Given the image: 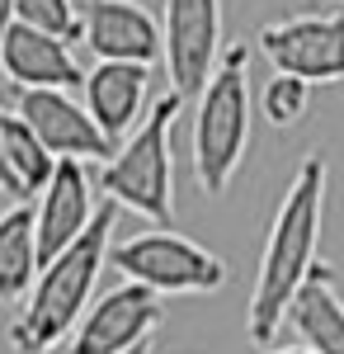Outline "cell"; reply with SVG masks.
Segmentation results:
<instances>
[{"label": "cell", "mask_w": 344, "mask_h": 354, "mask_svg": "<svg viewBox=\"0 0 344 354\" xmlns=\"http://www.w3.org/2000/svg\"><path fill=\"white\" fill-rule=\"evenodd\" d=\"M184 109V100L175 90H165L146 118L137 123L133 137L118 142L113 161L99 175V189L108 203L133 208L146 222H156V232H175V161H170V133L175 118Z\"/></svg>", "instance_id": "obj_3"}, {"label": "cell", "mask_w": 344, "mask_h": 354, "mask_svg": "<svg viewBox=\"0 0 344 354\" xmlns=\"http://www.w3.org/2000/svg\"><path fill=\"white\" fill-rule=\"evenodd\" d=\"M250 43L222 48L212 81L198 90L193 113V170L203 194H222L250 147Z\"/></svg>", "instance_id": "obj_4"}, {"label": "cell", "mask_w": 344, "mask_h": 354, "mask_svg": "<svg viewBox=\"0 0 344 354\" xmlns=\"http://www.w3.org/2000/svg\"><path fill=\"white\" fill-rule=\"evenodd\" d=\"M340 5H344V0H340Z\"/></svg>", "instance_id": "obj_21"}, {"label": "cell", "mask_w": 344, "mask_h": 354, "mask_svg": "<svg viewBox=\"0 0 344 354\" xmlns=\"http://www.w3.org/2000/svg\"><path fill=\"white\" fill-rule=\"evenodd\" d=\"M10 24H15V0H0V38H5Z\"/></svg>", "instance_id": "obj_18"}, {"label": "cell", "mask_w": 344, "mask_h": 354, "mask_svg": "<svg viewBox=\"0 0 344 354\" xmlns=\"http://www.w3.org/2000/svg\"><path fill=\"white\" fill-rule=\"evenodd\" d=\"M80 38L99 62H160V24L142 0H80Z\"/></svg>", "instance_id": "obj_10"}, {"label": "cell", "mask_w": 344, "mask_h": 354, "mask_svg": "<svg viewBox=\"0 0 344 354\" xmlns=\"http://www.w3.org/2000/svg\"><path fill=\"white\" fill-rule=\"evenodd\" d=\"M38 232H33V208L15 203L0 213V302L15 307L33 293L38 283Z\"/></svg>", "instance_id": "obj_15"}, {"label": "cell", "mask_w": 344, "mask_h": 354, "mask_svg": "<svg viewBox=\"0 0 344 354\" xmlns=\"http://www.w3.org/2000/svg\"><path fill=\"white\" fill-rule=\"evenodd\" d=\"M260 354H312V350H302V345H292V350H260Z\"/></svg>", "instance_id": "obj_19"}, {"label": "cell", "mask_w": 344, "mask_h": 354, "mask_svg": "<svg viewBox=\"0 0 344 354\" xmlns=\"http://www.w3.org/2000/svg\"><path fill=\"white\" fill-rule=\"evenodd\" d=\"M0 76L19 95L24 90H71L76 95L85 85V71L71 57V43L48 38V33L24 24H10L5 38H0Z\"/></svg>", "instance_id": "obj_13"}, {"label": "cell", "mask_w": 344, "mask_h": 354, "mask_svg": "<svg viewBox=\"0 0 344 354\" xmlns=\"http://www.w3.org/2000/svg\"><path fill=\"white\" fill-rule=\"evenodd\" d=\"M128 354H146V345H137V350H128Z\"/></svg>", "instance_id": "obj_20"}, {"label": "cell", "mask_w": 344, "mask_h": 354, "mask_svg": "<svg viewBox=\"0 0 344 354\" xmlns=\"http://www.w3.org/2000/svg\"><path fill=\"white\" fill-rule=\"evenodd\" d=\"M80 104L95 118V128L118 147L123 137L137 133V123L146 118V100H151V66H133V62H99L95 71H85L80 85Z\"/></svg>", "instance_id": "obj_12"}, {"label": "cell", "mask_w": 344, "mask_h": 354, "mask_svg": "<svg viewBox=\"0 0 344 354\" xmlns=\"http://www.w3.org/2000/svg\"><path fill=\"white\" fill-rule=\"evenodd\" d=\"M160 62H165L170 90L180 100L198 95L222 62V0H165Z\"/></svg>", "instance_id": "obj_6"}, {"label": "cell", "mask_w": 344, "mask_h": 354, "mask_svg": "<svg viewBox=\"0 0 344 354\" xmlns=\"http://www.w3.org/2000/svg\"><path fill=\"white\" fill-rule=\"evenodd\" d=\"M99 203H95V185L80 170V161H57L52 180L38 194L33 208V232H38V265L57 260L71 241H80V232L95 222Z\"/></svg>", "instance_id": "obj_11"}, {"label": "cell", "mask_w": 344, "mask_h": 354, "mask_svg": "<svg viewBox=\"0 0 344 354\" xmlns=\"http://www.w3.org/2000/svg\"><path fill=\"white\" fill-rule=\"evenodd\" d=\"M113 218H118V203L104 198L95 222L80 232V241H71L57 260H48L38 270L33 293L24 298L19 317L10 322V345H15V354H48L66 335H76L80 317L90 312V293L99 283L108 245H113Z\"/></svg>", "instance_id": "obj_2"}, {"label": "cell", "mask_w": 344, "mask_h": 354, "mask_svg": "<svg viewBox=\"0 0 344 354\" xmlns=\"http://www.w3.org/2000/svg\"><path fill=\"white\" fill-rule=\"evenodd\" d=\"M108 265L128 283L151 288L156 298H165V293H217L231 274L222 255H212L208 245L189 241L180 232H137L128 241H113Z\"/></svg>", "instance_id": "obj_5"}, {"label": "cell", "mask_w": 344, "mask_h": 354, "mask_svg": "<svg viewBox=\"0 0 344 354\" xmlns=\"http://www.w3.org/2000/svg\"><path fill=\"white\" fill-rule=\"evenodd\" d=\"M260 53L278 76L297 81H344V10L340 15H292L260 28Z\"/></svg>", "instance_id": "obj_7"}, {"label": "cell", "mask_w": 344, "mask_h": 354, "mask_svg": "<svg viewBox=\"0 0 344 354\" xmlns=\"http://www.w3.org/2000/svg\"><path fill=\"white\" fill-rule=\"evenodd\" d=\"M312 109V85L297 81V76H269L265 90H260V113H265L274 128H292V123H302Z\"/></svg>", "instance_id": "obj_17"}, {"label": "cell", "mask_w": 344, "mask_h": 354, "mask_svg": "<svg viewBox=\"0 0 344 354\" xmlns=\"http://www.w3.org/2000/svg\"><path fill=\"white\" fill-rule=\"evenodd\" d=\"M292 330L302 335V350L312 354H344V298L335 288V270L316 265L307 274L302 293L288 307Z\"/></svg>", "instance_id": "obj_14"}, {"label": "cell", "mask_w": 344, "mask_h": 354, "mask_svg": "<svg viewBox=\"0 0 344 354\" xmlns=\"http://www.w3.org/2000/svg\"><path fill=\"white\" fill-rule=\"evenodd\" d=\"M165 322V302L142 283H113L104 298L80 317L71 354H128L146 345V335Z\"/></svg>", "instance_id": "obj_8"}, {"label": "cell", "mask_w": 344, "mask_h": 354, "mask_svg": "<svg viewBox=\"0 0 344 354\" xmlns=\"http://www.w3.org/2000/svg\"><path fill=\"white\" fill-rule=\"evenodd\" d=\"M15 24L38 28L61 43H80V5L76 0H15Z\"/></svg>", "instance_id": "obj_16"}, {"label": "cell", "mask_w": 344, "mask_h": 354, "mask_svg": "<svg viewBox=\"0 0 344 354\" xmlns=\"http://www.w3.org/2000/svg\"><path fill=\"white\" fill-rule=\"evenodd\" d=\"M325 180H330L325 151H307V161L297 165L288 194L269 222L260 274H255L250 307H245L250 345H260V350H274V335L288 322L292 298L302 293L307 274L321 265L316 245H321V213H325Z\"/></svg>", "instance_id": "obj_1"}, {"label": "cell", "mask_w": 344, "mask_h": 354, "mask_svg": "<svg viewBox=\"0 0 344 354\" xmlns=\"http://www.w3.org/2000/svg\"><path fill=\"white\" fill-rule=\"evenodd\" d=\"M15 113L28 123V133L38 137L48 151H52L57 161H113V142H108L99 128H95V118L85 113L71 90H24L19 95V104Z\"/></svg>", "instance_id": "obj_9"}]
</instances>
